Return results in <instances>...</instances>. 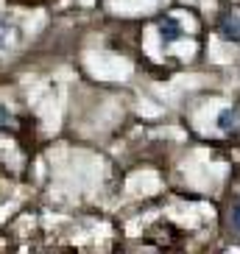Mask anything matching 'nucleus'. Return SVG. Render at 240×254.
<instances>
[{
    "instance_id": "f257e3e1",
    "label": "nucleus",
    "mask_w": 240,
    "mask_h": 254,
    "mask_svg": "<svg viewBox=\"0 0 240 254\" xmlns=\"http://www.w3.org/2000/svg\"><path fill=\"white\" fill-rule=\"evenodd\" d=\"M218 31H221V37L229 39V42H240V11H226L221 14L218 20Z\"/></svg>"
},
{
    "instance_id": "f03ea898",
    "label": "nucleus",
    "mask_w": 240,
    "mask_h": 254,
    "mask_svg": "<svg viewBox=\"0 0 240 254\" xmlns=\"http://www.w3.org/2000/svg\"><path fill=\"white\" fill-rule=\"evenodd\" d=\"M159 34H162V42L171 45V42H179L184 37V28H181V23L176 17H162L159 20Z\"/></svg>"
},
{
    "instance_id": "7ed1b4c3",
    "label": "nucleus",
    "mask_w": 240,
    "mask_h": 254,
    "mask_svg": "<svg viewBox=\"0 0 240 254\" xmlns=\"http://www.w3.org/2000/svg\"><path fill=\"white\" fill-rule=\"evenodd\" d=\"M218 126L224 128V131L238 128V112H235V109H224V112L218 115Z\"/></svg>"
},
{
    "instance_id": "20e7f679",
    "label": "nucleus",
    "mask_w": 240,
    "mask_h": 254,
    "mask_svg": "<svg viewBox=\"0 0 240 254\" xmlns=\"http://www.w3.org/2000/svg\"><path fill=\"white\" fill-rule=\"evenodd\" d=\"M11 112H8L6 106H0V131H11L14 128V123H11Z\"/></svg>"
},
{
    "instance_id": "39448f33",
    "label": "nucleus",
    "mask_w": 240,
    "mask_h": 254,
    "mask_svg": "<svg viewBox=\"0 0 240 254\" xmlns=\"http://www.w3.org/2000/svg\"><path fill=\"white\" fill-rule=\"evenodd\" d=\"M232 221H235V229L240 232V204L235 207V215H232Z\"/></svg>"
},
{
    "instance_id": "423d86ee",
    "label": "nucleus",
    "mask_w": 240,
    "mask_h": 254,
    "mask_svg": "<svg viewBox=\"0 0 240 254\" xmlns=\"http://www.w3.org/2000/svg\"><path fill=\"white\" fill-rule=\"evenodd\" d=\"M6 31H8L6 25H0V42H3V39H6Z\"/></svg>"
}]
</instances>
